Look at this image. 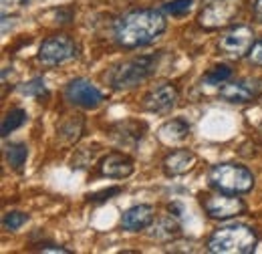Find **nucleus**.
<instances>
[{"instance_id":"f257e3e1","label":"nucleus","mask_w":262,"mask_h":254,"mask_svg":"<svg viewBox=\"0 0 262 254\" xmlns=\"http://www.w3.org/2000/svg\"><path fill=\"white\" fill-rule=\"evenodd\" d=\"M167 31V18L164 10L139 8L123 14L113 27V40L121 49H141L156 43Z\"/></svg>"},{"instance_id":"f03ea898","label":"nucleus","mask_w":262,"mask_h":254,"mask_svg":"<svg viewBox=\"0 0 262 254\" xmlns=\"http://www.w3.org/2000/svg\"><path fill=\"white\" fill-rule=\"evenodd\" d=\"M258 234L252 226L228 224L212 232L206 246L212 254H250L256 250Z\"/></svg>"},{"instance_id":"7ed1b4c3","label":"nucleus","mask_w":262,"mask_h":254,"mask_svg":"<svg viewBox=\"0 0 262 254\" xmlns=\"http://www.w3.org/2000/svg\"><path fill=\"white\" fill-rule=\"evenodd\" d=\"M160 53L158 55H141V57H131L127 61L113 65L105 73V81L113 89H133L143 85L156 71L160 63Z\"/></svg>"},{"instance_id":"20e7f679","label":"nucleus","mask_w":262,"mask_h":254,"mask_svg":"<svg viewBox=\"0 0 262 254\" xmlns=\"http://www.w3.org/2000/svg\"><path fill=\"white\" fill-rule=\"evenodd\" d=\"M254 174L242 165V163H216L208 172V184L210 188L228 194H248L254 188Z\"/></svg>"},{"instance_id":"39448f33","label":"nucleus","mask_w":262,"mask_h":254,"mask_svg":"<svg viewBox=\"0 0 262 254\" xmlns=\"http://www.w3.org/2000/svg\"><path fill=\"white\" fill-rule=\"evenodd\" d=\"M79 57V47L69 34H55L42 40L36 53V61L42 67H59Z\"/></svg>"},{"instance_id":"423d86ee","label":"nucleus","mask_w":262,"mask_h":254,"mask_svg":"<svg viewBox=\"0 0 262 254\" xmlns=\"http://www.w3.org/2000/svg\"><path fill=\"white\" fill-rule=\"evenodd\" d=\"M240 0H212L198 12V25L204 31L226 29L240 14Z\"/></svg>"},{"instance_id":"0eeeda50","label":"nucleus","mask_w":262,"mask_h":254,"mask_svg":"<svg viewBox=\"0 0 262 254\" xmlns=\"http://www.w3.org/2000/svg\"><path fill=\"white\" fill-rule=\"evenodd\" d=\"M202 208L212 220H230L246 212V204L242 202V198H238V194L218 190L202 198Z\"/></svg>"},{"instance_id":"6e6552de","label":"nucleus","mask_w":262,"mask_h":254,"mask_svg":"<svg viewBox=\"0 0 262 254\" xmlns=\"http://www.w3.org/2000/svg\"><path fill=\"white\" fill-rule=\"evenodd\" d=\"M254 43H256V38H254L252 27L234 25L218 38V51L222 55H226V57L242 59V57H248V53H250Z\"/></svg>"},{"instance_id":"1a4fd4ad","label":"nucleus","mask_w":262,"mask_h":254,"mask_svg":"<svg viewBox=\"0 0 262 254\" xmlns=\"http://www.w3.org/2000/svg\"><path fill=\"white\" fill-rule=\"evenodd\" d=\"M260 95L262 79H256V77H244V79H236V81H226L218 89V97L222 101H226V103H234V105L252 103Z\"/></svg>"},{"instance_id":"9d476101","label":"nucleus","mask_w":262,"mask_h":254,"mask_svg":"<svg viewBox=\"0 0 262 254\" xmlns=\"http://www.w3.org/2000/svg\"><path fill=\"white\" fill-rule=\"evenodd\" d=\"M65 97L71 105L83 109H97L103 103V93L89 79H73L65 87Z\"/></svg>"},{"instance_id":"9b49d317","label":"nucleus","mask_w":262,"mask_h":254,"mask_svg":"<svg viewBox=\"0 0 262 254\" xmlns=\"http://www.w3.org/2000/svg\"><path fill=\"white\" fill-rule=\"evenodd\" d=\"M178 89L173 83H160L156 87H151L141 101V107L143 111H149V113H169L176 103H178Z\"/></svg>"},{"instance_id":"f8f14e48","label":"nucleus","mask_w":262,"mask_h":254,"mask_svg":"<svg viewBox=\"0 0 262 254\" xmlns=\"http://www.w3.org/2000/svg\"><path fill=\"white\" fill-rule=\"evenodd\" d=\"M135 165H133V159L127 154H121V152H113V154H107L105 158L101 159L99 163V172L101 176L105 178H113V180H125L133 174Z\"/></svg>"},{"instance_id":"ddd939ff","label":"nucleus","mask_w":262,"mask_h":254,"mask_svg":"<svg viewBox=\"0 0 262 254\" xmlns=\"http://www.w3.org/2000/svg\"><path fill=\"white\" fill-rule=\"evenodd\" d=\"M154 220H156V208L149 204H137L123 212L121 228L127 232H141V230L149 228Z\"/></svg>"},{"instance_id":"4468645a","label":"nucleus","mask_w":262,"mask_h":254,"mask_svg":"<svg viewBox=\"0 0 262 254\" xmlns=\"http://www.w3.org/2000/svg\"><path fill=\"white\" fill-rule=\"evenodd\" d=\"M196 163L198 158L194 152H190V150H173L164 158L162 167H164L165 176L178 178V176H184V174L192 172L196 167Z\"/></svg>"},{"instance_id":"2eb2a0df","label":"nucleus","mask_w":262,"mask_h":254,"mask_svg":"<svg viewBox=\"0 0 262 254\" xmlns=\"http://www.w3.org/2000/svg\"><path fill=\"white\" fill-rule=\"evenodd\" d=\"M143 131H145V123L135 121V119H125L113 125L111 137L119 147H135L141 141Z\"/></svg>"},{"instance_id":"dca6fc26","label":"nucleus","mask_w":262,"mask_h":254,"mask_svg":"<svg viewBox=\"0 0 262 254\" xmlns=\"http://www.w3.org/2000/svg\"><path fill=\"white\" fill-rule=\"evenodd\" d=\"M190 135V123L182 117H173L158 129V139L164 145H178Z\"/></svg>"},{"instance_id":"f3484780","label":"nucleus","mask_w":262,"mask_h":254,"mask_svg":"<svg viewBox=\"0 0 262 254\" xmlns=\"http://www.w3.org/2000/svg\"><path fill=\"white\" fill-rule=\"evenodd\" d=\"M180 234H182V226L171 216H162V218L154 220L151 226H149V238L160 240V242L176 240Z\"/></svg>"},{"instance_id":"a211bd4d","label":"nucleus","mask_w":262,"mask_h":254,"mask_svg":"<svg viewBox=\"0 0 262 254\" xmlns=\"http://www.w3.org/2000/svg\"><path fill=\"white\" fill-rule=\"evenodd\" d=\"M4 158H6V163L12 170H20L27 163V158H29L27 143H10V145H6L4 147Z\"/></svg>"},{"instance_id":"6ab92c4d","label":"nucleus","mask_w":262,"mask_h":254,"mask_svg":"<svg viewBox=\"0 0 262 254\" xmlns=\"http://www.w3.org/2000/svg\"><path fill=\"white\" fill-rule=\"evenodd\" d=\"M83 131H85V121H83V117H79V115H75V117H69L65 123H61L59 127V135L69 141V143H75L81 135H83Z\"/></svg>"},{"instance_id":"aec40b11","label":"nucleus","mask_w":262,"mask_h":254,"mask_svg":"<svg viewBox=\"0 0 262 254\" xmlns=\"http://www.w3.org/2000/svg\"><path fill=\"white\" fill-rule=\"evenodd\" d=\"M27 119H29V115H27L25 109H20V107L10 109V111L4 115V119H2V137H6L8 133L16 131L18 127H23L27 123Z\"/></svg>"},{"instance_id":"412c9836","label":"nucleus","mask_w":262,"mask_h":254,"mask_svg":"<svg viewBox=\"0 0 262 254\" xmlns=\"http://www.w3.org/2000/svg\"><path fill=\"white\" fill-rule=\"evenodd\" d=\"M232 79V69L228 65H214L202 79V83L206 85H224L226 81Z\"/></svg>"},{"instance_id":"4be33fe9","label":"nucleus","mask_w":262,"mask_h":254,"mask_svg":"<svg viewBox=\"0 0 262 254\" xmlns=\"http://www.w3.org/2000/svg\"><path fill=\"white\" fill-rule=\"evenodd\" d=\"M194 6V0H169L162 6L165 14H171V16H186Z\"/></svg>"},{"instance_id":"5701e85b","label":"nucleus","mask_w":262,"mask_h":254,"mask_svg":"<svg viewBox=\"0 0 262 254\" xmlns=\"http://www.w3.org/2000/svg\"><path fill=\"white\" fill-rule=\"evenodd\" d=\"M27 222H29V214H25V212H8L2 218V226L6 232H16Z\"/></svg>"},{"instance_id":"b1692460","label":"nucleus","mask_w":262,"mask_h":254,"mask_svg":"<svg viewBox=\"0 0 262 254\" xmlns=\"http://www.w3.org/2000/svg\"><path fill=\"white\" fill-rule=\"evenodd\" d=\"M18 91H20L23 95H29V97H42L47 93V87H45V81H42V79H33V81L20 85Z\"/></svg>"},{"instance_id":"393cba45","label":"nucleus","mask_w":262,"mask_h":254,"mask_svg":"<svg viewBox=\"0 0 262 254\" xmlns=\"http://www.w3.org/2000/svg\"><path fill=\"white\" fill-rule=\"evenodd\" d=\"M121 192H123V188L113 186V188H107V190L89 194V196H87V200H89V202H107V200H111L113 196H117V194H121Z\"/></svg>"},{"instance_id":"a878e982","label":"nucleus","mask_w":262,"mask_h":254,"mask_svg":"<svg viewBox=\"0 0 262 254\" xmlns=\"http://www.w3.org/2000/svg\"><path fill=\"white\" fill-rule=\"evenodd\" d=\"M248 61L252 65H256V67H262V38H258V40L252 45V49H250V53H248Z\"/></svg>"},{"instance_id":"bb28decb","label":"nucleus","mask_w":262,"mask_h":254,"mask_svg":"<svg viewBox=\"0 0 262 254\" xmlns=\"http://www.w3.org/2000/svg\"><path fill=\"white\" fill-rule=\"evenodd\" d=\"M40 252H61V254H71L69 248L65 246H57V244H51V246H40Z\"/></svg>"},{"instance_id":"cd10ccee","label":"nucleus","mask_w":262,"mask_h":254,"mask_svg":"<svg viewBox=\"0 0 262 254\" xmlns=\"http://www.w3.org/2000/svg\"><path fill=\"white\" fill-rule=\"evenodd\" d=\"M252 14H254L256 20L262 23V0H254V4H252Z\"/></svg>"}]
</instances>
